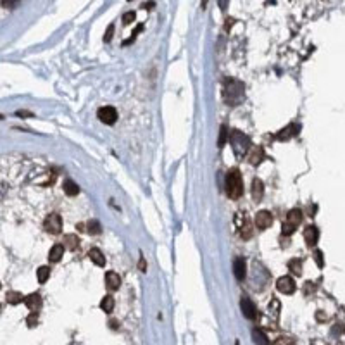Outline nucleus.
<instances>
[{
    "label": "nucleus",
    "mask_w": 345,
    "mask_h": 345,
    "mask_svg": "<svg viewBox=\"0 0 345 345\" xmlns=\"http://www.w3.org/2000/svg\"><path fill=\"white\" fill-rule=\"evenodd\" d=\"M268 312H270V316L273 319H278L280 318V300L273 299L270 304V308H268Z\"/></svg>",
    "instance_id": "5701e85b"
},
{
    "label": "nucleus",
    "mask_w": 345,
    "mask_h": 345,
    "mask_svg": "<svg viewBox=\"0 0 345 345\" xmlns=\"http://www.w3.org/2000/svg\"><path fill=\"white\" fill-rule=\"evenodd\" d=\"M314 259H316V262H318L319 268H323V266H325V261H323V252L321 251H316L314 252Z\"/></svg>",
    "instance_id": "f704fd0d"
},
{
    "label": "nucleus",
    "mask_w": 345,
    "mask_h": 345,
    "mask_svg": "<svg viewBox=\"0 0 345 345\" xmlns=\"http://www.w3.org/2000/svg\"><path fill=\"white\" fill-rule=\"evenodd\" d=\"M276 344L280 345V344H292V340H276Z\"/></svg>",
    "instance_id": "ea45409f"
},
{
    "label": "nucleus",
    "mask_w": 345,
    "mask_h": 345,
    "mask_svg": "<svg viewBox=\"0 0 345 345\" xmlns=\"http://www.w3.org/2000/svg\"><path fill=\"white\" fill-rule=\"evenodd\" d=\"M289 270L292 274L300 276V274H302V261H300V259H292V261L289 262Z\"/></svg>",
    "instance_id": "412c9836"
},
{
    "label": "nucleus",
    "mask_w": 345,
    "mask_h": 345,
    "mask_svg": "<svg viewBox=\"0 0 345 345\" xmlns=\"http://www.w3.org/2000/svg\"><path fill=\"white\" fill-rule=\"evenodd\" d=\"M145 268H147V264H145V259L140 257V271H145Z\"/></svg>",
    "instance_id": "4c0bfd02"
},
{
    "label": "nucleus",
    "mask_w": 345,
    "mask_h": 345,
    "mask_svg": "<svg viewBox=\"0 0 345 345\" xmlns=\"http://www.w3.org/2000/svg\"><path fill=\"white\" fill-rule=\"evenodd\" d=\"M24 304L31 312H38L42 309V297H40V293H31V295L24 297Z\"/></svg>",
    "instance_id": "9d476101"
},
{
    "label": "nucleus",
    "mask_w": 345,
    "mask_h": 345,
    "mask_svg": "<svg viewBox=\"0 0 345 345\" xmlns=\"http://www.w3.org/2000/svg\"><path fill=\"white\" fill-rule=\"evenodd\" d=\"M276 289L280 293L292 295V293L295 292V281H293L292 276H281V278H278V281H276Z\"/></svg>",
    "instance_id": "423d86ee"
},
{
    "label": "nucleus",
    "mask_w": 345,
    "mask_h": 345,
    "mask_svg": "<svg viewBox=\"0 0 345 345\" xmlns=\"http://www.w3.org/2000/svg\"><path fill=\"white\" fill-rule=\"evenodd\" d=\"M233 273H235V278H236L238 281H242L243 278H245V274H247L245 259H242V257L235 259V262H233Z\"/></svg>",
    "instance_id": "ddd939ff"
},
{
    "label": "nucleus",
    "mask_w": 345,
    "mask_h": 345,
    "mask_svg": "<svg viewBox=\"0 0 345 345\" xmlns=\"http://www.w3.org/2000/svg\"><path fill=\"white\" fill-rule=\"evenodd\" d=\"M100 309H102L104 312H112V309H114V299L110 295H106L102 300H100Z\"/></svg>",
    "instance_id": "4be33fe9"
},
{
    "label": "nucleus",
    "mask_w": 345,
    "mask_h": 345,
    "mask_svg": "<svg viewBox=\"0 0 345 345\" xmlns=\"http://www.w3.org/2000/svg\"><path fill=\"white\" fill-rule=\"evenodd\" d=\"M304 240H306V245L308 247H314L319 240V230L316 226H308L306 232H304Z\"/></svg>",
    "instance_id": "f8f14e48"
},
{
    "label": "nucleus",
    "mask_w": 345,
    "mask_h": 345,
    "mask_svg": "<svg viewBox=\"0 0 345 345\" xmlns=\"http://www.w3.org/2000/svg\"><path fill=\"white\" fill-rule=\"evenodd\" d=\"M100 223L99 221H95V219H91L90 223H88V233H91V235H100Z\"/></svg>",
    "instance_id": "a878e982"
},
{
    "label": "nucleus",
    "mask_w": 345,
    "mask_h": 345,
    "mask_svg": "<svg viewBox=\"0 0 345 345\" xmlns=\"http://www.w3.org/2000/svg\"><path fill=\"white\" fill-rule=\"evenodd\" d=\"M64 192H66V195H69V197H74V195H78L80 188H78V185H76L74 182H71V180H66V182H64Z\"/></svg>",
    "instance_id": "aec40b11"
},
{
    "label": "nucleus",
    "mask_w": 345,
    "mask_h": 345,
    "mask_svg": "<svg viewBox=\"0 0 345 345\" xmlns=\"http://www.w3.org/2000/svg\"><path fill=\"white\" fill-rule=\"evenodd\" d=\"M230 142H232V148H233V154H235L238 159H242V157H245V154L249 152V148H251V138L247 137L245 133L238 131V129H235V131H232V135H230Z\"/></svg>",
    "instance_id": "f03ea898"
},
{
    "label": "nucleus",
    "mask_w": 345,
    "mask_h": 345,
    "mask_svg": "<svg viewBox=\"0 0 345 345\" xmlns=\"http://www.w3.org/2000/svg\"><path fill=\"white\" fill-rule=\"evenodd\" d=\"M224 100L230 106H238L243 100V85L236 80H228L224 85Z\"/></svg>",
    "instance_id": "7ed1b4c3"
},
{
    "label": "nucleus",
    "mask_w": 345,
    "mask_h": 345,
    "mask_svg": "<svg viewBox=\"0 0 345 345\" xmlns=\"http://www.w3.org/2000/svg\"><path fill=\"white\" fill-rule=\"evenodd\" d=\"M142 30H144V24H138V26L135 28V31H133L131 36H129L128 40H125V42H123V45H129V43H131V42H135V38H137V35L140 33Z\"/></svg>",
    "instance_id": "c85d7f7f"
},
{
    "label": "nucleus",
    "mask_w": 345,
    "mask_h": 345,
    "mask_svg": "<svg viewBox=\"0 0 345 345\" xmlns=\"http://www.w3.org/2000/svg\"><path fill=\"white\" fill-rule=\"evenodd\" d=\"M251 233H252V228L251 224H245V226L240 230V235L243 236V238H251Z\"/></svg>",
    "instance_id": "473e14b6"
},
{
    "label": "nucleus",
    "mask_w": 345,
    "mask_h": 345,
    "mask_svg": "<svg viewBox=\"0 0 345 345\" xmlns=\"http://www.w3.org/2000/svg\"><path fill=\"white\" fill-rule=\"evenodd\" d=\"M205 4H207V0H202V9H205Z\"/></svg>",
    "instance_id": "79ce46f5"
},
{
    "label": "nucleus",
    "mask_w": 345,
    "mask_h": 345,
    "mask_svg": "<svg viewBox=\"0 0 345 345\" xmlns=\"http://www.w3.org/2000/svg\"><path fill=\"white\" fill-rule=\"evenodd\" d=\"M271 223H273V216H271L270 211H259L255 214V226L259 230H266V228H270Z\"/></svg>",
    "instance_id": "1a4fd4ad"
},
{
    "label": "nucleus",
    "mask_w": 345,
    "mask_h": 345,
    "mask_svg": "<svg viewBox=\"0 0 345 345\" xmlns=\"http://www.w3.org/2000/svg\"><path fill=\"white\" fill-rule=\"evenodd\" d=\"M64 243H55V245L50 249L49 252V261L50 262H59L62 259V255H64Z\"/></svg>",
    "instance_id": "4468645a"
},
{
    "label": "nucleus",
    "mask_w": 345,
    "mask_h": 345,
    "mask_svg": "<svg viewBox=\"0 0 345 345\" xmlns=\"http://www.w3.org/2000/svg\"><path fill=\"white\" fill-rule=\"evenodd\" d=\"M129 2H131V0H129Z\"/></svg>",
    "instance_id": "c03bdc74"
},
{
    "label": "nucleus",
    "mask_w": 345,
    "mask_h": 345,
    "mask_svg": "<svg viewBox=\"0 0 345 345\" xmlns=\"http://www.w3.org/2000/svg\"><path fill=\"white\" fill-rule=\"evenodd\" d=\"M226 137H228V128L226 126H221L219 138H218V147H223V145L226 144Z\"/></svg>",
    "instance_id": "bb28decb"
},
{
    "label": "nucleus",
    "mask_w": 345,
    "mask_h": 345,
    "mask_svg": "<svg viewBox=\"0 0 345 345\" xmlns=\"http://www.w3.org/2000/svg\"><path fill=\"white\" fill-rule=\"evenodd\" d=\"M240 308H242V312L247 319L257 318V308H255V304L252 302L249 297H242V300H240Z\"/></svg>",
    "instance_id": "0eeeda50"
},
{
    "label": "nucleus",
    "mask_w": 345,
    "mask_h": 345,
    "mask_svg": "<svg viewBox=\"0 0 345 345\" xmlns=\"http://www.w3.org/2000/svg\"><path fill=\"white\" fill-rule=\"evenodd\" d=\"M262 159H264V148L262 147L252 148L251 156H249V163H251L252 166H259V164L262 163Z\"/></svg>",
    "instance_id": "f3484780"
},
{
    "label": "nucleus",
    "mask_w": 345,
    "mask_h": 345,
    "mask_svg": "<svg viewBox=\"0 0 345 345\" xmlns=\"http://www.w3.org/2000/svg\"><path fill=\"white\" fill-rule=\"evenodd\" d=\"M64 247H68L69 251H76V249L80 247V238L76 235H73V233L64 235Z\"/></svg>",
    "instance_id": "6ab92c4d"
},
{
    "label": "nucleus",
    "mask_w": 345,
    "mask_h": 345,
    "mask_svg": "<svg viewBox=\"0 0 345 345\" xmlns=\"http://www.w3.org/2000/svg\"><path fill=\"white\" fill-rule=\"evenodd\" d=\"M88 255H90V259L97 266H100V268H104V266H106V257H104V254L99 251V249H91V251L88 252Z\"/></svg>",
    "instance_id": "a211bd4d"
},
{
    "label": "nucleus",
    "mask_w": 345,
    "mask_h": 345,
    "mask_svg": "<svg viewBox=\"0 0 345 345\" xmlns=\"http://www.w3.org/2000/svg\"><path fill=\"white\" fill-rule=\"evenodd\" d=\"M106 285L109 290H118L121 287V278H119L118 273H114V271H109L106 274Z\"/></svg>",
    "instance_id": "dca6fc26"
},
{
    "label": "nucleus",
    "mask_w": 345,
    "mask_h": 345,
    "mask_svg": "<svg viewBox=\"0 0 345 345\" xmlns=\"http://www.w3.org/2000/svg\"><path fill=\"white\" fill-rule=\"evenodd\" d=\"M233 23H235V19H226V24H224V30H230V28L233 26Z\"/></svg>",
    "instance_id": "c9c22d12"
},
{
    "label": "nucleus",
    "mask_w": 345,
    "mask_h": 345,
    "mask_svg": "<svg viewBox=\"0 0 345 345\" xmlns=\"http://www.w3.org/2000/svg\"><path fill=\"white\" fill-rule=\"evenodd\" d=\"M0 119H2V116H0Z\"/></svg>",
    "instance_id": "37998d69"
},
{
    "label": "nucleus",
    "mask_w": 345,
    "mask_h": 345,
    "mask_svg": "<svg viewBox=\"0 0 345 345\" xmlns=\"http://www.w3.org/2000/svg\"><path fill=\"white\" fill-rule=\"evenodd\" d=\"M26 323H28V327L30 328H33V327H36V323H38V318H36V312H31V316L26 319Z\"/></svg>",
    "instance_id": "72a5a7b5"
},
{
    "label": "nucleus",
    "mask_w": 345,
    "mask_h": 345,
    "mask_svg": "<svg viewBox=\"0 0 345 345\" xmlns=\"http://www.w3.org/2000/svg\"><path fill=\"white\" fill-rule=\"evenodd\" d=\"M300 223H302V211H300V209H292V211L287 214V219H285L283 228H281V233H283L285 236H290L295 232Z\"/></svg>",
    "instance_id": "20e7f679"
},
{
    "label": "nucleus",
    "mask_w": 345,
    "mask_h": 345,
    "mask_svg": "<svg viewBox=\"0 0 345 345\" xmlns=\"http://www.w3.org/2000/svg\"><path fill=\"white\" fill-rule=\"evenodd\" d=\"M19 2H21V0H0L2 7H5V9H14Z\"/></svg>",
    "instance_id": "c756f323"
},
{
    "label": "nucleus",
    "mask_w": 345,
    "mask_h": 345,
    "mask_svg": "<svg viewBox=\"0 0 345 345\" xmlns=\"http://www.w3.org/2000/svg\"><path fill=\"white\" fill-rule=\"evenodd\" d=\"M133 21H135V12H126L125 16H123V23L128 26V24H131Z\"/></svg>",
    "instance_id": "2f4dec72"
},
{
    "label": "nucleus",
    "mask_w": 345,
    "mask_h": 345,
    "mask_svg": "<svg viewBox=\"0 0 345 345\" xmlns=\"http://www.w3.org/2000/svg\"><path fill=\"white\" fill-rule=\"evenodd\" d=\"M50 276V270L49 266H42V268H38L36 271V278H38V283H45Z\"/></svg>",
    "instance_id": "b1692460"
},
{
    "label": "nucleus",
    "mask_w": 345,
    "mask_h": 345,
    "mask_svg": "<svg viewBox=\"0 0 345 345\" xmlns=\"http://www.w3.org/2000/svg\"><path fill=\"white\" fill-rule=\"evenodd\" d=\"M299 129H300V125H295V123H292V125H289L287 128L281 129V131L276 135V138H278V140H281V142H287V140H290L292 137H295L297 133H299Z\"/></svg>",
    "instance_id": "9b49d317"
},
{
    "label": "nucleus",
    "mask_w": 345,
    "mask_h": 345,
    "mask_svg": "<svg viewBox=\"0 0 345 345\" xmlns=\"http://www.w3.org/2000/svg\"><path fill=\"white\" fill-rule=\"evenodd\" d=\"M226 194L230 199L236 200L243 195V180L238 169H232L226 175Z\"/></svg>",
    "instance_id": "f257e3e1"
},
{
    "label": "nucleus",
    "mask_w": 345,
    "mask_h": 345,
    "mask_svg": "<svg viewBox=\"0 0 345 345\" xmlns=\"http://www.w3.org/2000/svg\"><path fill=\"white\" fill-rule=\"evenodd\" d=\"M99 119L106 125H114L116 119H118V110L114 109L110 106H106V107H100L99 109Z\"/></svg>",
    "instance_id": "6e6552de"
},
{
    "label": "nucleus",
    "mask_w": 345,
    "mask_h": 345,
    "mask_svg": "<svg viewBox=\"0 0 345 345\" xmlns=\"http://www.w3.org/2000/svg\"><path fill=\"white\" fill-rule=\"evenodd\" d=\"M43 228H45V232H49L50 235H59L62 232V219L59 214L52 213L45 218L43 221Z\"/></svg>",
    "instance_id": "39448f33"
},
{
    "label": "nucleus",
    "mask_w": 345,
    "mask_h": 345,
    "mask_svg": "<svg viewBox=\"0 0 345 345\" xmlns=\"http://www.w3.org/2000/svg\"><path fill=\"white\" fill-rule=\"evenodd\" d=\"M218 2H219V7H221V11H224V9L228 7V2H230V0H218Z\"/></svg>",
    "instance_id": "e433bc0d"
},
{
    "label": "nucleus",
    "mask_w": 345,
    "mask_h": 345,
    "mask_svg": "<svg viewBox=\"0 0 345 345\" xmlns=\"http://www.w3.org/2000/svg\"><path fill=\"white\" fill-rule=\"evenodd\" d=\"M252 337H254V342H257V344H268V338H266V335L262 331L254 330L252 331Z\"/></svg>",
    "instance_id": "cd10ccee"
},
{
    "label": "nucleus",
    "mask_w": 345,
    "mask_h": 345,
    "mask_svg": "<svg viewBox=\"0 0 345 345\" xmlns=\"http://www.w3.org/2000/svg\"><path fill=\"white\" fill-rule=\"evenodd\" d=\"M112 35H114V24H109L106 35H104V42H110V40H112Z\"/></svg>",
    "instance_id": "7c9ffc66"
},
{
    "label": "nucleus",
    "mask_w": 345,
    "mask_h": 345,
    "mask_svg": "<svg viewBox=\"0 0 345 345\" xmlns=\"http://www.w3.org/2000/svg\"><path fill=\"white\" fill-rule=\"evenodd\" d=\"M21 300H24V299H23V295H21L19 292H9V293H7V302L12 304V306L19 304Z\"/></svg>",
    "instance_id": "393cba45"
},
{
    "label": "nucleus",
    "mask_w": 345,
    "mask_h": 345,
    "mask_svg": "<svg viewBox=\"0 0 345 345\" xmlns=\"http://www.w3.org/2000/svg\"><path fill=\"white\" fill-rule=\"evenodd\" d=\"M0 287H2V285H0Z\"/></svg>",
    "instance_id": "a18cd8bd"
},
{
    "label": "nucleus",
    "mask_w": 345,
    "mask_h": 345,
    "mask_svg": "<svg viewBox=\"0 0 345 345\" xmlns=\"http://www.w3.org/2000/svg\"><path fill=\"white\" fill-rule=\"evenodd\" d=\"M18 116H30V118H31L33 114H31V112H26V110H18Z\"/></svg>",
    "instance_id": "58836bf2"
},
{
    "label": "nucleus",
    "mask_w": 345,
    "mask_h": 345,
    "mask_svg": "<svg viewBox=\"0 0 345 345\" xmlns=\"http://www.w3.org/2000/svg\"><path fill=\"white\" fill-rule=\"evenodd\" d=\"M262 195H264V185L259 178H254L252 180V199L255 202H261Z\"/></svg>",
    "instance_id": "2eb2a0df"
},
{
    "label": "nucleus",
    "mask_w": 345,
    "mask_h": 345,
    "mask_svg": "<svg viewBox=\"0 0 345 345\" xmlns=\"http://www.w3.org/2000/svg\"><path fill=\"white\" fill-rule=\"evenodd\" d=\"M110 327H112V328H118L119 325H118V323H116V321H110Z\"/></svg>",
    "instance_id": "a19ab883"
}]
</instances>
